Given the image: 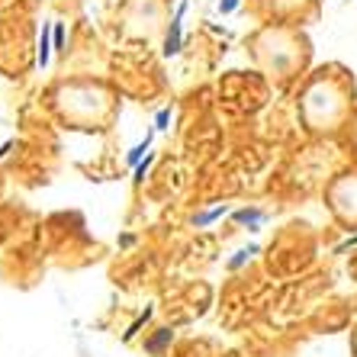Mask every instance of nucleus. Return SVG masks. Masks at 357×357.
<instances>
[{
	"instance_id": "obj_7",
	"label": "nucleus",
	"mask_w": 357,
	"mask_h": 357,
	"mask_svg": "<svg viewBox=\"0 0 357 357\" xmlns=\"http://www.w3.org/2000/svg\"><path fill=\"white\" fill-rule=\"evenodd\" d=\"M238 219H241V222H258V219H261V213H255V209H241V213H238Z\"/></svg>"
},
{
	"instance_id": "obj_2",
	"label": "nucleus",
	"mask_w": 357,
	"mask_h": 357,
	"mask_svg": "<svg viewBox=\"0 0 357 357\" xmlns=\"http://www.w3.org/2000/svg\"><path fill=\"white\" fill-rule=\"evenodd\" d=\"M183 13H187V0H181L177 3V13L171 17V23H167V33H165V45H161V52H165V59H174V55H181L183 49Z\"/></svg>"
},
{
	"instance_id": "obj_1",
	"label": "nucleus",
	"mask_w": 357,
	"mask_h": 357,
	"mask_svg": "<svg viewBox=\"0 0 357 357\" xmlns=\"http://www.w3.org/2000/svg\"><path fill=\"white\" fill-rule=\"evenodd\" d=\"M341 113H344V103L332 84H316L303 100V116L312 129H332L341 119Z\"/></svg>"
},
{
	"instance_id": "obj_4",
	"label": "nucleus",
	"mask_w": 357,
	"mask_h": 357,
	"mask_svg": "<svg viewBox=\"0 0 357 357\" xmlns=\"http://www.w3.org/2000/svg\"><path fill=\"white\" fill-rule=\"evenodd\" d=\"M149 145H151V135H149L145 142H139V145H135V149L129 151V155H126V161H129L132 167H139V165H142V158H149V155H145V151H149Z\"/></svg>"
},
{
	"instance_id": "obj_5",
	"label": "nucleus",
	"mask_w": 357,
	"mask_h": 357,
	"mask_svg": "<svg viewBox=\"0 0 357 357\" xmlns=\"http://www.w3.org/2000/svg\"><path fill=\"white\" fill-rule=\"evenodd\" d=\"M167 123H171V107L158 109V116H155V129H158V132H165Z\"/></svg>"
},
{
	"instance_id": "obj_3",
	"label": "nucleus",
	"mask_w": 357,
	"mask_h": 357,
	"mask_svg": "<svg viewBox=\"0 0 357 357\" xmlns=\"http://www.w3.org/2000/svg\"><path fill=\"white\" fill-rule=\"evenodd\" d=\"M52 49H55V39H52V23H42L39 55H36V65H39V68H49V61H52Z\"/></svg>"
},
{
	"instance_id": "obj_6",
	"label": "nucleus",
	"mask_w": 357,
	"mask_h": 357,
	"mask_svg": "<svg viewBox=\"0 0 357 357\" xmlns=\"http://www.w3.org/2000/svg\"><path fill=\"white\" fill-rule=\"evenodd\" d=\"M238 3H241V0H219V13H222V17H229V13H235V10H238Z\"/></svg>"
}]
</instances>
